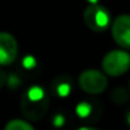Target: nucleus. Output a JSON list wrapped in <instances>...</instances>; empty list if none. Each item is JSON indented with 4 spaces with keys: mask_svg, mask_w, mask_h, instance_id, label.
I'll return each instance as SVG.
<instances>
[{
    "mask_svg": "<svg viewBox=\"0 0 130 130\" xmlns=\"http://www.w3.org/2000/svg\"><path fill=\"white\" fill-rule=\"evenodd\" d=\"M84 20L90 30L100 33L110 25V14L106 8L99 4H91L84 11Z\"/></svg>",
    "mask_w": 130,
    "mask_h": 130,
    "instance_id": "nucleus-3",
    "label": "nucleus"
},
{
    "mask_svg": "<svg viewBox=\"0 0 130 130\" xmlns=\"http://www.w3.org/2000/svg\"><path fill=\"white\" fill-rule=\"evenodd\" d=\"M111 36L118 45L130 49V15H119L112 22Z\"/></svg>",
    "mask_w": 130,
    "mask_h": 130,
    "instance_id": "nucleus-5",
    "label": "nucleus"
},
{
    "mask_svg": "<svg viewBox=\"0 0 130 130\" xmlns=\"http://www.w3.org/2000/svg\"><path fill=\"white\" fill-rule=\"evenodd\" d=\"M80 87L90 95H99L107 87V78L105 73L97 70H86L78 76Z\"/></svg>",
    "mask_w": 130,
    "mask_h": 130,
    "instance_id": "nucleus-4",
    "label": "nucleus"
},
{
    "mask_svg": "<svg viewBox=\"0 0 130 130\" xmlns=\"http://www.w3.org/2000/svg\"><path fill=\"white\" fill-rule=\"evenodd\" d=\"M101 66L104 72L109 76L112 77L123 76L130 68V54L123 49L110 51L102 58Z\"/></svg>",
    "mask_w": 130,
    "mask_h": 130,
    "instance_id": "nucleus-2",
    "label": "nucleus"
},
{
    "mask_svg": "<svg viewBox=\"0 0 130 130\" xmlns=\"http://www.w3.org/2000/svg\"><path fill=\"white\" fill-rule=\"evenodd\" d=\"M4 130H34V128L25 120H20V119H14L10 120Z\"/></svg>",
    "mask_w": 130,
    "mask_h": 130,
    "instance_id": "nucleus-8",
    "label": "nucleus"
},
{
    "mask_svg": "<svg viewBox=\"0 0 130 130\" xmlns=\"http://www.w3.org/2000/svg\"><path fill=\"white\" fill-rule=\"evenodd\" d=\"M49 99L44 88L39 86L29 87L22 96L20 109L23 115L33 121H38L48 111Z\"/></svg>",
    "mask_w": 130,
    "mask_h": 130,
    "instance_id": "nucleus-1",
    "label": "nucleus"
},
{
    "mask_svg": "<svg viewBox=\"0 0 130 130\" xmlns=\"http://www.w3.org/2000/svg\"><path fill=\"white\" fill-rule=\"evenodd\" d=\"M5 82H6V75H5V72L3 70H0V87L3 86Z\"/></svg>",
    "mask_w": 130,
    "mask_h": 130,
    "instance_id": "nucleus-10",
    "label": "nucleus"
},
{
    "mask_svg": "<svg viewBox=\"0 0 130 130\" xmlns=\"http://www.w3.org/2000/svg\"><path fill=\"white\" fill-rule=\"evenodd\" d=\"M53 90L58 96H67L71 91V81L64 76H61L53 82Z\"/></svg>",
    "mask_w": 130,
    "mask_h": 130,
    "instance_id": "nucleus-7",
    "label": "nucleus"
},
{
    "mask_svg": "<svg viewBox=\"0 0 130 130\" xmlns=\"http://www.w3.org/2000/svg\"><path fill=\"white\" fill-rule=\"evenodd\" d=\"M128 99H129V93L125 88H116L111 93V100L116 104H123V102L128 101Z\"/></svg>",
    "mask_w": 130,
    "mask_h": 130,
    "instance_id": "nucleus-9",
    "label": "nucleus"
},
{
    "mask_svg": "<svg viewBox=\"0 0 130 130\" xmlns=\"http://www.w3.org/2000/svg\"><path fill=\"white\" fill-rule=\"evenodd\" d=\"M126 123H128V124L130 125V111L128 112V114H126Z\"/></svg>",
    "mask_w": 130,
    "mask_h": 130,
    "instance_id": "nucleus-12",
    "label": "nucleus"
},
{
    "mask_svg": "<svg viewBox=\"0 0 130 130\" xmlns=\"http://www.w3.org/2000/svg\"><path fill=\"white\" fill-rule=\"evenodd\" d=\"M77 130H99L96 128H91V126H82V128H78Z\"/></svg>",
    "mask_w": 130,
    "mask_h": 130,
    "instance_id": "nucleus-11",
    "label": "nucleus"
},
{
    "mask_svg": "<svg viewBox=\"0 0 130 130\" xmlns=\"http://www.w3.org/2000/svg\"><path fill=\"white\" fill-rule=\"evenodd\" d=\"M18 57L17 39L6 32H0V66H9Z\"/></svg>",
    "mask_w": 130,
    "mask_h": 130,
    "instance_id": "nucleus-6",
    "label": "nucleus"
},
{
    "mask_svg": "<svg viewBox=\"0 0 130 130\" xmlns=\"http://www.w3.org/2000/svg\"><path fill=\"white\" fill-rule=\"evenodd\" d=\"M88 1H90L91 4H96V3H97V0H88Z\"/></svg>",
    "mask_w": 130,
    "mask_h": 130,
    "instance_id": "nucleus-13",
    "label": "nucleus"
}]
</instances>
